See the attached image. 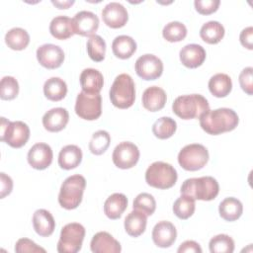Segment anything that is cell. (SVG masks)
Returning <instances> with one entry per match:
<instances>
[{"label":"cell","instance_id":"6da1fadb","mask_svg":"<svg viewBox=\"0 0 253 253\" xmlns=\"http://www.w3.org/2000/svg\"><path fill=\"white\" fill-rule=\"evenodd\" d=\"M199 119L201 127L207 133L212 135L231 131L239 123L238 115L229 108L208 110Z\"/></svg>","mask_w":253,"mask_h":253},{"label":"cell","instance_id":"7a4b0ae2","mask_svg":"<svg viewBox=\"0 0 253 253\" xmlns=\"http://www.w3.org/2000/svg\"><path fill=\"white\" fill-rule=\"evenodd\" d=\"M180 192L195 200L211 201L218 195L219 185L211 176L189 178L183 182Z\"/></svg>","mask_w":253,"mask_h":253},{"label":"cell","instance_id":"3957f363","mask_svg":"<svg viewBox=\"0 0 253 253\" xmlns=\"http://www.w3.org/2000/svg\"><path fill=\"white\" fill-rule=\"evenodd\" d=\"M173 113L183 120L200 118L210 110L208 100L201 94L182 95L177 97L172 104Z\"/></svg>","mask_w":253,"mask_h":253},{"label":"cell","instance_id":"277c9868","mask_svg":"<svg viewBox=\"0 0 253 253\" xmlns=\"http://www.w3.org/2000/svg\"><path fill=\"white\" fill-rule=\"evenodd\" d=\"M110 100L119 109L131 107L135 100V86L130 75L126 73L119 74L110 89Z\"/></svg>","mask_w":253,"mask_h":253},{"label":"cell","instance_id":"5b68a950","mask_svg":"<svg viewBox=\"0 0 253 253\" xmlns=\"http://www.w3.org/2000/svg\"><path fill=\"white\" fill-rule=\"evenodd\" d=\"M86 180L82 175L75 174L67 177L61 184L58 203L65 210H74L82 202Z\"/></svg>","mask_w":253,"mask_h":253},{"label":"cell","instance_id":"8992f818","mask_svg":"<svg viewBox=\"0 0 253 253\" xmlns=\"http://www.w3.org/2000/svg\"><path fill=\"white\" fill-rule=\"evenodd\" d=\"M178 174L176 169L169 163L155 161L148 166L145 171L146 183L156 189H169L177 181Z\"/></svg>","mask_w":253,"mask_h":253},{"label":"cell","instance_id":"52a82bcc","mask_svg":"<svg viewBox=\"0 0 253 253\" xmlns=\"http://www.w3.org/2000/svg\"><path fill=\"white\" fill-rule=\"evenodd\" d=\"M0 126V139L11 147L20 148L29 140L30 128L26 123L22 121L10 122L6 118L1 117Z\"/></svg>","mask_w":253,"mask_h":253},{"label":"cell","instance_id":"ba28073f","mask_svg":"<svg viewBox=\"0 0 253 253\" xmlns=\"http://www.w3.org/2000/svg\"><path fill=\"white\" fill-rule=\"evenodd\" d=\"M85 237V228L78 222L65 224L60 231L57 242V251L59 253H76L81 247Z\"/></svg>","mask_w":253,"mask_h":253},{"label":"cell","instance_id":"9c48e42d","mask_svg":"<svg viewBox=\"0 0 253 253\" xmlns=\"http://www.w3.org/2000/svg\"><path fill=\"white\" fill-rule=\"evenodd\" d=\"M209 161L208 149L200 143H191L184 146L178 154V163L187 171L202 169Z\"/></svg>","mask_w":253,"mask_h":253},{"label":"cell","instance_id":"30bf717a","mask_svg":"<svg viewBox=\"0 0 253 253\" xmlns=\"http://www.w3.org/2000/svg\"><path fill=\"white\" fill-rule=\"evenodd\" d=\"M76 115L87 121L97 120L102 114V97L100 94H88L81 91L75 102Z\"/></svg>","mask_w":253,"mask_h":253},{"label":"cell","instance_id":"8fae6325","mask_svg":"<svg viewBox=\"0 0 253 253\" xmlns=\"http://www.w3.org/2000/svg\"><path fill=\"white\" fill-rule=\"evenodd\" d=\"M114 164L121 169H129L136 165L139 159L138 147L130 141L119 143L112 154Z\"/></svg>","mask_w":253,"mask_h":253},{"label":"cell","instance_id":"7c38bea8","mask_svg":"<svg viewBox=\"0 0 253 253\" xmlns=\"http://www.w3.org/2000/svg\"><path fill=\"white\" fill-rule=\"evenodd\" d=\"M134 68L140 78L144 80H155L162 75L163 62L156 55L146 53L136 59Z\"/></svg>","mask_w":253,"mask_h":253},{"label":"cell","instance_id":"4fadbf2b","mask_svg":"<svg viewBox=\"0 0 253 253\" xmlns=\"http://www.w3.org/2000/svg\"><path fill=\"white\" fill-rule=\"evenodd\" d=\"M36 54L39 63L47 69L58 68L64 60L63 49L53 43L42 44L38 47Z\"/></svg>","mask_w":253,"mask_h":253},{"label":"cell","instance_id":"5bb4252c","mask_svg":"<svg viewBox=\"0 0 253 253\" xmlns=\"http://www.w3.org/2000/svg\"><path fill=\"white\" fill-rule=\"evenodd\" d=\"M72 27L74 34L91 37L99 28V18L91 11H80L72 18Z\"/></svg>","mask_w":253,"mask_h":253},{"label":"cell","instance_id":"9a60e30c","mask_svg":"<svg viewBox=\"0 0 253 253\" xmlns=\"http://www.w3.org/2000/svg\"><path fill=\"white\" fill-rule=\"evenodd\" d=\"M53 153L51 147L44 142H38L34 144L28 152L29 164L37 170L46 169L52 162Z\"/></svg>","mask_w":253,"mask_h":253},{"label":"cell","instance_id":"2e32d148","mask_svg":"<svg viewBox=\"0 0 253 253\" xmlns=\"http://www.w3.org/2000/svg\"><path fill=\"white\" fill-rule=\"evenodd\" d=\"M102 18L108 27L112 29H119L126 24L128 14L125 6L121 3L110 2L103 8Z\"/></svg>","mask_w":253,"mask_h":253},{"label":"cell","instance_id":"e0dca14e","mask_svg":"<svg viewBox=\"0 0 253 253\" xmlns=\"http://www.w3.org/2000/svg\"><path fill=\"white\" fill-rule=\"evenodd\" d=\"M152 240L157 247H170L176 240L177 230L174 224L167 220L157 222L152 229Z\"/></svg>","mask_w":253,"mask_h":253},{"label":"cell","instance_id":"ac0fdd59","mask_svg":"<svg viewBox=\"0 0 253 253\" xmlns=\"http://www.w3.org/2000/svg\"><path fill=\"white\" fill-rule=\"evenodd\" d=\"M90 249L94 253H120L121 244L109 232H97L90 242Z\"/></svg>","mask_w":253,"mask_h":253},{"label":"cell","instance_id":"d6986e66","mask_svg":"<svg viewBox=\"0 0 253 253\" xmlns=\"http://www.w3.org/2000/svg\"><path fill=\"white\" fill-rule=\"evenodd\" d=\"M180 61L188 68H197L206 60L205 48L197 43H189L181 48L179 52Z\"/></svg>","mask_w":253,"mask_h":253},{"label":"cell","instance_id":"ffe728a7","mask_svg":"<svg viewBox=\"0 0 253 253\" xmlns=\"http://www.w3.org/2000/svg\"><path fill=\"white\" fill-rule=\"evenodd\" d=\"M69 120V114L64 108H52L47 111L42 117L43 127L50 132L62 130Z\"/></svg>","mask_w":253,"mask_h":253},{"label":"cell","instance_id":"44dd1931","mask_svg":"<svg viewBox=\"0 0 253 253\" xmlns=\"http://www.w3.org/2000/svg\"><path fill=\"white\" fill-rule=\"evenodd\" d=\"M142 106L150 112H157L164 108L167 95L165 91L158 86H150L146 88L142 94Z\"/></svg>","mask_w":253,"mask_h":253},{"label":"cell","instance_id":"7402d4cb","mask_svg":"<svg viewBox=\"0 0 253 253\" xmlns=\"http://www.w3.org/2000/svg\"><path fill=\"white\" fill-rule=\"evenodd\" d=\"M80 85L82 91L88 94H100L104 85L102 73L95 68H86L80 74Z\"/></svg>","mask_w":253,"mask_h":253},{"label":"cell","instance_id":"603a6c76","mask_svg":"<svg viewBox=\"0 0 253 253\" xmlns=\"http://www.w3.org/2000/svg\"><path fill=\"white\" fill-rule=\"evenodd\" d=\"M33 226L35 231L42 237L51 235L55 228V221L52 214L44 210H37L33 214Z\"/></svg>","mask_w":253,"mask_h":253},{"label":"cell","instance_id":"cb8c5ba5","mask_svg":"<svg viewBox=\"0 0 253 253\" xmlns=\"http://www.w3.org/2000/svg\"><path fill=\"white\" fill-rule=\"evenodd\" d=\"M82 161V150L75 144H68L61 148L58 154V165L64 170L76 168Z\"/></svg>","mask_w":253,"mask_h":253},{"label":"cell","instance_id":"d4e9b609","mask_svg":"<svg viewBox=\"0 0 253 253\" xmlns=\"http://www.w3.org/2000/svg\"><path fill=\"white\" fill-rule=\"evenodd\" d=\"M127 208V198L122 193H114L104 204V212L110 219H118Z\"/></svg>","mask_w":253,"mask_h":253},{"label":"cell","instance_id":"484cf974","mask_svg":"<svg viewBox=\"0 0 253 253\" xmlns=\"http://www.w3.org/2000/svg\"><path fill=\"white\" fill-rule=\"evenodd\" d=\"M147 215L143 212L133 210L125 218V229L129 236L138 237L146 228Z\"/></svg>","mask_w":253,"mask_h":253},{"label":"cell","instance_id":"4316f807","mask_svg":"<svg viewBox=\"0 0 253 253\" xmlns=\"http://www.w3.org/2000/svg\"><path fill=\"white\" fill-rule=\"evenodd\" d=\"M49 32L56 40L69 39L74 34L72 19L63 15L54 17L49 24Z\"/></svg>","mask_w":253,"mask_h":253},{"label":"cell","instance_id":"83f0119b","mask_svg":"<svg viewBox=\"0 0 253 253\" xmlns=\"http://www.w3.org/2000/svg\"><path fill=\"white\" fill-rule=\"evenodd\" d=\"M113 53L121 59L129 58L136 50L135 41L126 35H121L115 38L112 42Z\"/></svg>","mask_w":253,"mask_h":253},{"label":"cell","instance_id":"f1b7e54d","mask_svg":"<svg viewBox=\"0 0 253 253\" xmlns=\"http://www.w3.org/2000/svg\"><path fill=\"white\" fill-rule=\"evenodd\" d=\"M209 90L216 98L226 97L232 89L231 78L225 73H216L209 80Z\"/></svg>","mask_w":253,"mask_h":253},{"label":"cell","instance_id":"f546056e","mask_svg":"<svg viewBox=\"0 0 253 253\" xmlns=\"http://www.w3.org/2000/svg\"><path fill=\"white\" fill-rule=\"evenodd\" d=\"M219 215L226 221H234L238 219L243 212L242 203L233 197L225 198L218 206Z\"/></svg>","mask_w":253,"mask_h":253},{"label":"cell","instance_id":"4dcf8cb0","mask_svg":"<svg viewBox=\"0 0 253 253\" xmlns=\"http://www.w3.org/2000/svg\"><path fill=\"white\" fill-rule=\"evenodd\" d=\"M43 94L50 101H60L67 94V85L59 77H50L43 84Z\"/></svg>","mask_w":253,"mask_h":253},{"label":"cell","instance_id":"1f68e13d","mask_svg":"<svg viewBox=\"0 0 253 253\" xmlns=\"http://www.w3.org/2000/svg\"><path fill=\"white\" fill-rule=\"evenodd\" d=\"M224 27L217 21L205 23L200 30L201 39L210 44L218 43L224 37Z\"/></svg>","mask_w":253,"mask_h":253},{"label":"cell","instance_id":"d6a6232c","mask_svg":"<svg viewBox=\"0 0 253 253\" xmlns=\"http://www.w3.org/2000/svg\"><path fill=\"white\" fill-rule=\"evenodd\" d=\"M5 42L13 50H23L30 42V35L25 29L12 28L5 35Z\"/></svg>","mask_w":253,"mask_h":253},{"label":"cell","instance_id":"836d02e7","mask_svg":"<svg viewBox=\"0 0 253 253\" xmlns=\"http://www.w3.org/2000/svg\"><path fill=\"white\" fill-rule=\"evenodd\" d=\"M177 129V123L170 117H161L152 126L153 134L159 139L171 137Z\"/></svg>","mask_w":253,"mask_h":253},{"label":"cell","instance_id":"e575fe53","mask_svg":"<svg viewBox=\"0 0 253 253\" xmlns=\"http://www.w3.org/2000/svg\"><path fill=\"white\" fill-rule=\"evenodd\" d=\"M195 209V199L187 195H182L173 204V212L180 219H187L192 216Z\"/></svg>","mask_w":253,"mask_h":253},{"label":"cell","instance_id":"d590c367","mask_svg":"<svg viewBox=\"0 0 253 253\" xmlns=\"http://www.w3.org/2000/svg\"><path fill=\"white\" fill-rule=\"evenodd\" d=\"M87 53L96 62L104 60L106 54V42L99 35L91 36L87 41Z\"/></svg>","mask_w":253,"mask_h":253},{"label":"cell","instance_id":"8d00e7d4","mask_svg":"<svg viewBox=\"0 0 253 253\" xmlns=\"http://www.w3.org/2000/svg\"><path fill=\"white\" fill-rule=\"evenodd\" d=\"M163 38L170 42L183 41L187 36L186 26L178 21H173L166 24L162 30Z\"/></svg>","mask_w":253,"mask_h":253},{"label":"cell","instance_id":"74e56055","mask_svg":"<svg viewBox=\"0 0 253 253\" xmlns=\"http://www.w3.org/2000/svg\"><path fill=\"white\" fill-rule=\"evenodd\" d=\"M111 142V136L108 131L100 129L93 133L90 142L89 150L95 155L103 154L109 147Z\"/></svg>","mask_w":253,"mask_h":253},{"label":"cell","instance_id":"f35d334b","mask_svg":"<svg viewBox=\"0 0 253 253\" xmlns=\"http://www.w3.org/2000/svg\"><path fill=\"white\" fill-rule=\"evenodd\" d=\"M211 253H232L234 251V241L227 234H217L209 243Z\"/></svg>","mask_w":253,"mask_h":253},{"label":"cell","instance_id":"ab89813d","mask_svg":"<svg viewBox=\"0 0 253 253\" xmlns=\"http://www.w3.org/2000/svg\"><path fill=\"white\" fill-rule=\"evenodd\" d=\"M132 208L146 215H151L155 211L156 202L152 195L148 193H140L134 198Z\"/></svg>","mask_w":253,"mask_h":253},{"label":"cell","instance_id":"60d3db41","mask_svg":"<svg viewBox=\"0 0 253 253\" xmlns=\"http://www.w3.org/2000/svg\"><path fill=\"white\" fill-rule=\"evenodd\" d=\"M19 83L13 76H4L0 82V98L13 100L18 96Z\"/></svg>","mask_w":253,"mask_h":253},{"label":"cell","instance_id":"b9f144b4","mask_svg":"<svg viewBox=\"0 0 253 253\" xmlns=\"http://www.w3.org/2000/svg\"><path fill=\"white\" fill-rule=\"evenodd\" d=\"M253 68L251 66L245 67L239 74L238 80L241 89L247 94V95H252L253 94Z\"/></svg>","mask_w":253,"mask_h":253},{"label":"cell","instance_id":"7bdbcfd3","mask_svg":"<svg viewBox=\"0 0 253 253\" xmlns=\"http://www.w3.org/2000/svg\"><path fill=\"white\" fill-rule=\"evenodd\" d=\"M15 251L18 253H38L42 252L45 253V249L37 245L34 241L29 238H20L15 245Z\"/></svg>","mask_w":253,"mask_h":253},{"label":"cell","instance_id":"ee69618b","mask_svg":"<svg viewBox=\"0 0 253 253\" xmlns=\"http://www.w3.org/2000/svg\"><path fill=\"white\" fill-rule=\"evenodd\" d=\"M220 4L219 0H195V9L201 15H210L214 13Z\"/></svg>","mask_w":253,"mask_h":253},{"label":"cell","instance_id":"f6af8a7d","mask_svg":"<svg viewBox=\"0 0 253 253\" xmlns=\"http://www.w3.org/2000/svg\"><path fill=\"white\" fill-rule=\"evenodd\" d=\"M240 43L247 49H253V28L251 26L243 29L239 35Z\"/></svg>","mask_w":253,"mask_h":253},{"label":"cell","instance_id":"bcb514c9","mask_svg":"<svg viewBox=\"0 0 253 253\" xmlns=\"http://www.w3.org/2000/svg\"><path fill=\"white\" fill-rule=\"evenodd\" d=\"M178 253H202L200 244L194 240H186L179 246Z\"/></svg>","mask_w":253,"mask_h":253},{"label":"cell","instance_id":"7dc6e473","mask_svg":"<svg viewBox=\"0 0 253 253\" xmlns=\"http://www.w3.org/2000/svg\"><path fill=\"white\" fill-rule=\"evenodd\" d=\"M0 181H1V195H0V198L3 199L12 192L13 180L11 179L10 176L6 175L4 172H1L0 173Z\"/></svg>","mask_w":253,"mask_h":253},{"label":"cell","instance_id":"c3c4849f","mask_svg":"<svg viewBox=\"0 0 253 253\" xmlns=\"http://www.w3.org/2000/svg\"><path fill=\"white\" fill-rule=\"evenodd\" d=\"M51 3L58 9H68L71 5L74 4V1H51Z\"/></svg>","mask_w":253,"mask_h":253}]
</instances>
